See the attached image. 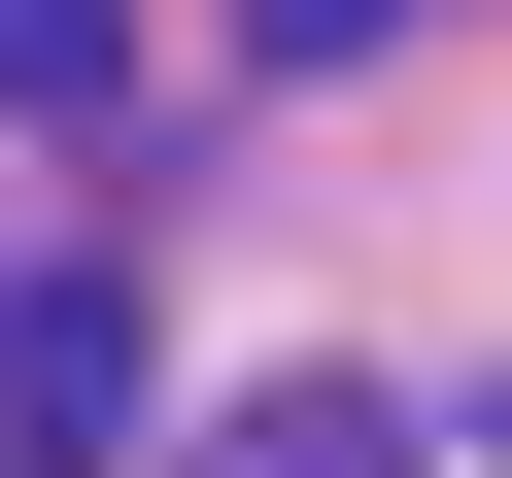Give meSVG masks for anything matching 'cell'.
I'll return each mask as SVG.
<instances>
[{
    "mask_svg": "<svg viewBox=\"0 0 512 478\" xmlns=\"http://www.w3.org/2000/svg\"><path fill=\"white\" fill-rule=\"evenodd\" d=\"M0 103H137V0H0Z\"/></svg>",
    "mask_w": 512,
    "mask_h": 478,
    "instance_id": "3",
    "label": "cell"
},
{
    "mask_svg": "<svg viewBox=\"0 0 512 478\" xmlns=\"http://www.w3.org/2000/svg\"><path fill=\"white\" fill-rule=\"evenodd\" d=\"M171 376H137V274H0V478H103Z\"/></svg>",
    "mask_w": 512,
    "mask_h": 478,
    "instance_id": "1",
    "label": "cell"
},
{
    "mask_svg": "<svg viewBox=\"0 0 512 478\" xmlns=\"http://www.w3.org/2000/svg\"><path fill=\"white\" fill-rule=\"evenodd\" d=\"M274 35H410V0H274Z\"/></svg>",
    "mask_w": 512,
    "mask_h": 478,
    "instance_id": "4",
    "label": "cell"
},
{
    "mask_svg": "<svg viewBox=\"0 0 512 478\" xmlns=\"http://www.w3.org/2000/svg\"><path fill=\"white\" fill-rule=\"evenodd\" d=\"M205 478H410V410L376 376H274V410H205Z\"/></svg>",
    "mask_w": 512,
    "mask_h": 478,
    "instance_id": "2",
    "label": "cell"
}]
</instances>
